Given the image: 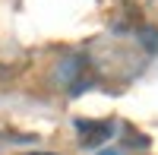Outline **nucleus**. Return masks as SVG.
I'll return each mask as SVG.
<instances>
[{"label":"nucleus","mask_w":158,"mask_h":155,"mask_svg":"<svg viewBox=\"0 0 158 155\" xmlns=\"http://www.w3.org/2000/svg\"><path fill=\"white\" fill-rule=\"evenodd\" d=\"M54 82L70 95H79L82 89L92 82V70H89V60L82 54H67L57 60L54 67Z\"/></svg>","instance_id":"obj_1"},{"label":"nucleus","mask_w":158,"mask_h":155,"mask_svg":"<svg viewBox=\"0 0 158 155\" xmlns=\"http://www.w3.org/2000/svg\"><path fill=\"white\" fill-rule=\"evenodd\" d=\"M76 136H79V146L95 149L114 136V124L111 120H76Z\"/></svg>","instance_id":"obj_2"},{"label":"nucleus","mask_w":158,"mask_h":155,"mask_svg":"<svg viewBox=\"0 0 158 155\" xmlns=\"http://www.w3.org/2000/svg\"><path fill=\"white\" fill-rule=\"evenodd\" d=\"M139 41L146 44L149 51H155V54H158V32L152 29V25H142V29H139Z\"/></svg>","instance_id":"obj_3"},{"label":"nucleus","mask_w":158,"mask_h":155,"mask_svg":"<svg viewBox=\"0 0 158 155\" xmlns=\"http://www.w3.org/2000/svg\"><path fill=\"white\" fill-rule=\"evenodd\" d=\"M98 155H123V152H117V149H101Z\"/></svg>","instance_id":"obj_4"},{"label":"nucleus","mask_w":158,"mask_h":155,"mask_svg":"<svg viewBox=\"0 0 158 155\" xmlns=\"http://www.w3.org/2000/svg\"><path fill=\"white\" fill-rule=\"evenodd\" d=\"M32 155H54V152H32Z\"/></svg>","instance_id":"obj_5"},{"label":"nucleus","mask_w":158,"mask_h":155,"mask_svg":"<svg viewBox=\"0 0 158 155\" xmlns=\"http://www.w3.org/2000/svg\"><path fill=\"white\" fill-rule=\"evenodd\" d=\"M130 3H139V0H130Z\"/></svg>","instance_id":"obj_6"}]
</instances>
